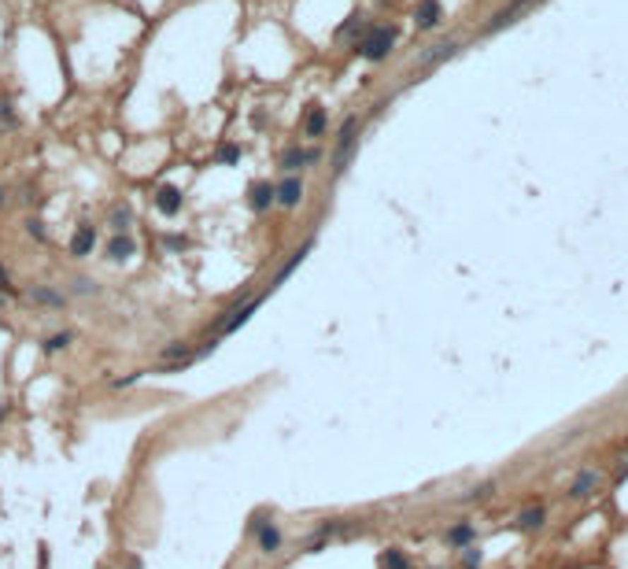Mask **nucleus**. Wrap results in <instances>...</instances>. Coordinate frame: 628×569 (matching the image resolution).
<instances>
[{"label":"nucleus","instance_id":"1","mask_svg":"<svg viewBox=\"0 0 628 569\" xmlns=\"http://www.w3.org/2000/svg\"><path fill=\"white\" fill-rule=\"evenodd\" d=\"M359 129H362L359 119H348L344 129H340V137H336V148H333V170H336V174L348 170L351 152H355V144H359Z\"/></svg>","mask_w":628,"mask_h":569},{"label":"nucleus","instance_id":"2","mask_svg":"<svg viewBox=\"0 0 628 569\" xmlns=\"http://www.w3.org/2000/svg\"><path fill=\"white\" fill-rule=\"evenodd\" d=\"M392 41H396V30H392V26H374V30H366V37L359 41V52H362L366 59L377 63V59L389 56Z\"/></svg>","mask_w":628,"mask_h":569},{"label":"nucleus","instance_id":"3","mask_svg":"<svg viewBox=\"0 0 628 569\" xmlns=\"http://www.w3.org/2000/svg\"><path fill=\"white\" fill-rule=\"evenodd\" d=\"M259 303H263L259 296H251L248 303H240V307H233V311H225V318L218 322V333H222V336H225V333H237L240 325H244V322L255 315V307H259Z\"/></svg>","mask_w":628,"mask_h":569},{"label":"nucleus","instance_id":"4","mask_svg":"<svg viewBox=\"0 0 628 569\" xmlns=\"http://www.w3.org/2000/svg\"><path fill=\"white\" fill-rule=\"evenodd\" d=\"M455 52H458V45H455V41H440V45H432L429 52L417 56V71H432V67H440V63H447Z\"/></svg>","mask_w":628,"mask_h":569},{"label":"nucleus","instance_id":"5","mask_svg":"<svg viewBox=\"0 0 628 569\" xmlns=\"http://www.w3.org/2000/svg\"><path fill=\"white\" fill-rule=\"evenodd\" d=\"M543 522H547V507H540V503H536V507H525L518 517H514V529H518V532H540Z\"/></svg>","mask_w":628,"mask_h":569},{"label":"nucleus","instance_id":"6","mask_svg":"<svg viewBox=\"0 0 628 569\" xmlns=\"http://www.w3.org/2000/svg\"><path fill=\"white\" fill-rule=\"evenodd\" d=\"M273 200H278L281 207H296L303 200V182L300 177H285L281 185H273Z\"/></svg>","mask_w":628,"mask_h":569},{"label":"nucleus","instance_id":"7","mask_svg":"<svg viewBox=\"0 0 628 569\" xmlns=\"http://www.w3.org/2000/svg\"><path fill=\"white\" fill-rule=\"evenodd\" d=\"M595 488H599V469H581L569 484V499H588L595 495Z\"/></svg>","mask_w":628,"mask_h":569},{"label":"nucleus","instance_id":"8","mask_svg":"<svg viewBox=\"0 0 628 569\" xmlns=\"http://www.w3.org/2000/svg\"><path fill=\"white\" fill-rule=\"evenodd\" d=\"M93 248H96V230L93 225H78L74 237H71V255L85 259V255H93Z\"/></svg>","mask_w":628,"mask_h":569},{"label":"nucleus","instance_id":"9","mask_svg":"<svg viewBox=\"0 0 628 569\" xmlns=\"http://www.w3.org/2000/svg\"><path fill=\"white\" fill-rule=\"evenodd\" d=\"M444 540H447V547L462 551V547H470V544L477 540V529H473L470 522H458V525H451V529H447V536H444Z\"/></svg>","mask_w":628,"mask_h":569},{"label":"nucleus","instance_id":"10","mask_svg":"<svg viewBox=\"0 0 628 569\" xmlns=\"http://www.w3.org/2000/svg\"><path fill=\"white\" fill-rule=\"evenodd\" d=\"M303 163H318V148H288V152L281 156V170L292 174V170L303 167Z\"/></svg>","mask_w":628,"mask_h":569},{"label":"nucleus","instance_id":"11","mask_svg":"<svg viewBox=\"0 0 628 569\" xmlns=\"http://www.w3.org/2000/svg\"><path fill=\"white\" fill-rule=\"evenodd\" d=\"M155 207L163 211V215L170 218V215H178L182 211V189H174V185H163L155 192Z\"/></svg>","mask_w":628,"mask_h":569},{"label":"nucleus","instance_id":"12","mask_svg":"<svg viewBox=\"0 0 628 569\" xmlns=\"http://www.w3.org/2000/svg\"><path fill=\"white\" fill-rule=\"evenodd\" d=\"M134 252H137V244H134V237H126V233H115V237H111V244H107V259H115V263L130 259Z\"/></svg>","mask_w":628,"mask_h":569},{"label":"nucleus","instance_id":"13","mask_svg":"<svg viewBox=\"0 0 628 569\" xmlns=\"http://www.w3.org/2000/svg\"><path fill=\"white\" fill-rule=\"evenodd\" d=\"M255 540H259V551H263V555H278V551H281V532H278V525H259Z\"/></svg>","mask_w":628,"mask_h":569},{"label":"nucleus","instance_id":"14","mask_svg":"<svg viewBox=\"0 0 628 569\" xmlns=\"http://www.w3.org/2000/svg\"><path fill=\"white\" fill-rule=\"evenodd\" d=\"M414 23L422 26V30L437 26V23H440V4H437V0H422V4H417V11H414Z\"/></svg>","mask_w":628,"mask_h":569},{"label":"nucleus","instance_id":"15","mask_svg":"<svg viewBox=\"0 0 628 569\" xmlns=\"http://www.w3.org/2000/svg\"><path fill=\"white\" fill-rule=\"evenodd\" d=\"M248 204H251V211H266V207L273 204V185H270V182H255Z\"/></svg>","mask_w":628,"mask_h":569},{"label":"nucleus","instance_id":"16","mask_svg":"<svg viewBox=\"0 0 628 569\" xmlns=\"http://www.w3.org/2000/svg\"><path fill=\"white\" fill-rule=\"evenodd\" d=\"M303 129H307V137H321V134H326V111H321L318 104L307 111V119H303Z\"/></svg>","mask_w":628,"mask_h":569},{"label":"nucleus","instance_id":"17","mask_svg":"<svg viewBox=\"0 0 628 569\" xmlns=\"http://www.w3.org/2000/svg\"><path fill=\"white\" fill-rule=\"evenodd\" d=\"M377 565H381V569H410V558H407L399 547H389V551L377 558Z\"/></svg>","mask_w":628,"mask_h":569},{"label":"nucleus","instance_id":"18","mask_svg":"<svg viewBox=\"0 0 628 569\" xmlns=\"http://www.w3.org/2000/svg\"><path fill=\"white\" fill-rule=\"evenodd\" d=\"M30 300H34V303H45V307H63V292L37 285V288H30Z\"/></svg>","mask_w":628,"mask_h":569},{"label":"nucleus","instance_id":"19","mask_svg":"<svg viewBox=\"0 0 628 569\" xmlns=\"http://www.w3.org/2000/svg\"><path fill=\"white\" fill-rule=\"evenodd\" d=\"M525 4H528V0H518V4H510L506 11H499V15H495V19L488 23V34H495V30H503L506 23H514V15H518V11H521Z\"/></svg>","mask_w":628,"mask_h":569},{"label":"nucleus","instance_id":"20","mask_svg":"<svg viewBox=\"0 0 628 569\" xmlns=\"http://www.w3.org/2000/svg\"><path fill=\"white\" fill-rule=\"evenodd\" d=\"M19 126V119H15V107L8 96H0V129H15Z\"/></svg>","mask_w":628,"mask_h":569},{"label":"nucleus","instance_id":"21","mask_svg":"<svg viewBox=\"0 0 628 569\" xmlns=\"http://www.w3.org/2000/svg\"><path fill=\"white\" fill-rule=\"evenodd\" d=\"M492 492H495V484H492V481H485V484H477L473 492H466L462 499H466V503H477V499H488Z\"/></svg>","mask_w":628,"mask_h":569},{"label":"nucleus","instance_id":"22","mask_svg":"<svg viewBox=\"0 0 628 569\" xmlns=\"http://www.w3.org/2000/svg\"><path fill=\"white\" fill-rule=\"evenodd\" d=\"M462 569H480V551L473 544L462 547Z\"/></svg>","mask_w":628,"mask_h":569},{"label":"nucleus","instance_id":"23","mask_svg":"<svg viewBox=\"0 0 628 569\" xmlns=\"http://www.w3.org/2000/svg\"><path fill=\"white\" fill-rule=\"evenodd\" d=\"M71 344V333H56V336H48V344H45V351H63Z\"/></svg>","mask_w":628,"mask_h":569},{"label":"nucleus","instance_id":"24","mask_svg":"<svg viewBox=\"0 0 628 569\" xmlns=\"http://www.w3.org/2000/svg\"><path fill=\"white\" fill-rule=\"evenodd\" d=\"M237 159H240L237 144H222V148H218V163H237Z\"/></svg>","mask_w":628,"mask_h":569},{"label":"nucleus","instance_id":"25","mask_svg":"<svg viewBox=\"0 0 628 569\" xmlns=\"http://www.w3.org/2000/svg\"><path fill=\"white\" fill-rule=\"evenodd\" d=\"M111 225H115L119 233H126L130 230V211H115V215H111Z\"/></svg>","mask_w":628,"mask_h":569},{"label":"nucleus","instance_id":"26","mask_svg":"<svg viewBox=\"0 0 628 569\" xmlns=\"http://www.w3.org/2000/svg\"><path fill=\"white\" fill-rule=\"evenodd\" d=\"M74 292H78V296H89V292H96V285L85 281V278H78V281H74Z\"/></svg>","mask_w":628,"mask_h":569},{"label":"nucleus","instance_id":"27","mask_svg":"<svg viewBox=\"0 0 628 569\" xmlns=\"http://www.w3.org/2000/svg\"><path fill=\"white\" fill-rule=\"evenodd\" d=\"M26 233H30V237H45V225H41L37 218H30V222H26Z\"/></svg>","mask_w":628,"mask_h":569},{"label":"nucleus","instance_id":"28","mask_svg":"<svg viewBox=\"0 0 628 569\" xmlns=\"http://www.w3.org/2000/svg\"><path fill=\"white\" fill-rule=\"evenodd\" d=\"M617 477H621V481H624V477H628V454H624V466H621V469H617Z\"/></svg>","mask_w":628,"mask_h":569},{"label":"nucleus","instance_id":"29","mask_svg":"<svg viewBox=\"0 0 628 569\" xmlns=\"http://www.w3.org/2000/svg\"><path fill=\"white\" fill-rule=\"evenodd\" d=\"M0 288H8V274H4V266H0Z\"/></svg>","mask_w":628,"mask_h":569},{"label":"nucleus","instance_id":"30","mask_svg":"<svg viewBox=\"0 0 628 569\" xmlns=\"http://www.w3.org/2000/svg\"><path fill=\"white\" fill-rule=\"evenodd\" d=\"M0 207H8V189H0Z\"/></svg>","mask_w":628,"mask_h":569}]
</instances>
